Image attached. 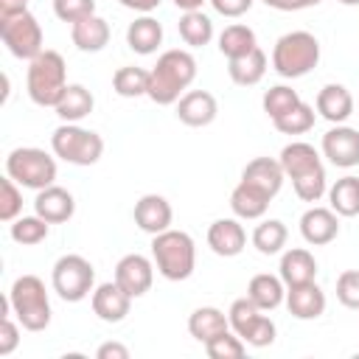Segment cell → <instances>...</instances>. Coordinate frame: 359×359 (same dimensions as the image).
I'll list each match as a JSON object with an SVG mask.
<instances>
[{
	"label": "cell",
	"instance_id": "35",
	"mask_svg": "<svg viewBox=\"0 0 359 359\" xmlns=\"http://www.w3.org/2000/svg\"><path fill=\"white\" fill-rule=\"evenodd\" d=\"M112 90L121 98H140L149 95V70L135 67V65H123L115 70L112 76Z\"/></svg>",
	"mask_w": 359,
	"mask_h": 359
},
{
	"label": "cell",
	"instance_id": "50",
	"mask_svg": "<svg viewBox=\"0 0 359 359\" xmlns=\"http://www.w3.org/2000/svg\"><path fill=\"white\" fill-rule=\"evenodd\" d=\"M180 11H199L202 8V3H208V0H171Z\"/></svg>",
	"mask_w": 359,
	"mask_h": 359
},
{
	"label": "cell",
	"instance_id": "25",
	"mask_svg": "<svg viewBox=\"0 0 359 359\" xmlns=\"http://www.w3.org/2000/svg\"><path fill=\"white\" fill-rule=\"evenodd\" d=\"M247 297L261 309V311H272L286 300V283L280 280V275H269V272H258L250 278L247 283Z\"/></svg>",
	"mask_w": 359,
	"mask_h": 359
},
{
	"label": "cell",
	"instance_id": "12",
	"mask_svg": "<svg viewBox=\"0 0 359 359\" xmlns=\"http://www.w3.org/2000/svg\"><path fill=\"white\" fill-rule=\"evenodd\" d=\"M115 283L132 294V297H143L151 283H154V261H149L140 252H129L115 264Z\"/></svg>",
	"mask_w": 359,
	"mask_h": 359
},
{
	"label": "cell",
	"instance_id": "28",
	"mask_svg": "<svg viewBox=\"0 0 359 359\" xmlns=\"http://www.w3.org/2000/svg\"><path fill=\"white\" fill-rule=\"evenodd\" d=\"M269 196L264 194V191H258L255 185H250V182H238L236 188H233V194H230V210L236 213V219H261L264 213H266V208H269Z\"/></svg>",
	"mask_w": 359,
	"mask_h": 359
},
{
	"label": "cell",
	"instance_id": "47",
	"mask_svg": "<svg viewBox=\"0 0 359 359\" xmlns=\"http://www.w3.org/2000/svg\"><path fill=\"white\" fill-rule=\"evenodd\" d=\"M95 356L98 359H129V348L121 342H104V345H98Z\"/></svg>",
	"mask_w": 359,
	"mask_h": 359
},
{
	"label": "cell",
	"instance_id": "10",
	"mask_svg": "<svg viewBox=\"0 0 359 359\" xmlns=\"http://www.w3.org/2000/svg\"><path fill=\"white\" fill-rule=\"evenodd\" d=\"M227 320H230V328L250 345V348H266L275 342V323L272 317H266L250 297H238L230 303V311H227Z\"/></svg>",
	"mask_w": 359,
	"mask_h": 359
},
{
	"label": "cell",
	"instance_id": "29",
	"mask_svg": "<svg viewBox=\"0 0 359 359\" xmlns=\"http://www.w3.org/2000/svg\"><path fill=\"white\" fill-rule=\"evenodd\" d=\"M230 328V320H227V314L222 311V309H216V306H199V309H194L191 311V317H188V334L196 339V342H208V339H213L216 334H222V331H227Z\"/></svg>",
	"mask_w": 359,
	"mask_h": 359
},
{
	"label": "cell",
	"instance_id": "38",
	"mask_svg": "<svg viewBox=\"0 0 359 359\" xmlns=\"http://www.w3.org/2000/svg\"><path fill=\"white\" fill-rule=\"evenodd\" d=\"M264 112H266V118H280V115H286L289 109H294L297 104H300V95H297V90H292V87H286V84H275V87H269L266 93H264Z\"/></svg>",
	"mask_w": 359,
	"mask_h": 359
},
{
	"label": "cell",
	"instance_id": "16",
	"mask_svg": "<svg viewBox=\"0 0 359 359\" xmlns=\"http://www.w3.org/2000/svg\"><path fill=\"white\" fill-rule=\"evenodd\" d=\"M300 236L311 247H325L339 236V216L331 208H309L300 216Z\"/></svg>",
	"mask_w": 359,
	"mask_h": 359
},
{
	"label": "cell",
	"instance_id": "22",
	"mask_svg": "<svg viewBox=\"0 0 359 359\" xmlns=\"http://www.w3.org/2000/svg\"><path fill=\"white\" fill-rule=\"evenodd\" d=\"M278 275L280 280L289 286H300V283H309L317 278V261L314 255L306 250V247H292L280 255V266H278Z\"/></svg>",
	"mask_w": 359,
	"mask_h": 359
},
{
	"label": "cell",
	"instance_id": "42",
	"mask_svg": "<svg viewBox=\"0 0 359 359\" xmlns=\"http://www.w3.org/2000/svg\"><path fill=\"white\" fill-rule=\"evenodd\" d=\"M53 14L62 22H79L90 14H95V0H53Z\"/></svg>",
	"mask_w": 359,
	"mask_h": 359
},
{
	"label": "cell",
	"instance_id": "6",
	"mask_svg": "<svg viewBox=\"0 0 359 359\" xmlns=\"http://www.w3.org/2000/svg\"><path fill=\"white\" fill-rule=\"evenodd\" d=\"M50 149L70 165H93L104 154V137L79 123H59L50 135Z\"/></svg>",
	"mask_w": 359,
	"mask_h": 359
},
{
	"label": "cell",
	"instance_id": "3",
	"mask_svg": "<svg viewBox=\"0 0 359 359\" xmlns=\"http://www.w3.org/2000/svg\"><path fill=\"white\" fill-rule=\"evenodd\" d=\"M65 87H67V65L59 50L45 48L39 56L28 62L25 90L36 107H56Z\"/></svg>",
	"mask_w": 359,
	"mask_h": 359
},
{
	"label": "cell",
	"instance_id": "13",
	"mask_svg": "<svg viewBox=\"0 0 359 359\" xmlns=\"http://www.w3.org/2000/svg\"><path fill=\"white\" fill-rule=\"evenodd\" d=\"M132 294H126L115 280H107V283H98L90 294V306H93V314L104 323H121L126 320L129 309H132Z\"/></svg>",
	"mask_w": 359,
	"mask_h": 359
},
{
	"label": "cell",
	"instance_id": "21",
	"mask_svg": "<svg viewBox=\"0 0 359 359\" xmlns=\"http://www.w3.org/2000/svg\"><path fill=\"white\" fill-rule=\"evenodd\" d=\"M280 168H283V174L289 177V180H297V177H303V174H309V171H314V168H323V160H320V151L311 146V143H306V140H292V143H286L283 149H280Z\"/></svg>",
	"mask_w": 359,
	"mask_h": 359
},
{
	"label": "cell",
	"instance_id": "19",
	"mask_svg": "<svg viewBox=\"0 0 359 359\" xmlns=\"http://www.w3.org/2000/svg\"><path fill=\"white\" fill-rule=\"evenodd\" d=\"M283 303H286L292 317H297V320H317L325 311V292L314 280H309V283H300V286H289Z\"/></svg>",
	"mask_w": 359,
	"mask_h": 359
},
{
	"label": "cell",
	"instance_id": "17",
	"mask_svg": "<svg viewBox=\"0 0 359 359\" xmlns=\"http://www.w3.org/2000/svg\"><path fill=\"white\" fill-rule=\"evenodd\" d=\"M219 115V104L213 98V93L208 90H188L180 101H177V118L185 123V126H210Z\"/></svg>",
	"mask_w": 359,
	"mask_h": 359
},
{
	"label": "cell",
	"instance_id": "41",
	"mask_svg": "<svg viewBox=\"0 0 359 359\" xmlns=\"http://www.w3.org/2000/svg\"><path fill=\"white\" fill-rule=\"evenodd\" d=\"M22 213V191L20 185L6 174L0 180V219L3 222H14Z\"/></svg>",
	"mask_w": 359,
	"mask_h": 359
},
{
	"label": "cell",
	"instance_id": "1",
	"mask_svg": "<svg viewBox=\"0 0 359 359\" xmlns=\"http://www.w3.org/2000/svg\"><path fill=\"white\" fill-rule=\"evenodd\" d=\"M196 79V59L191 50L182 48H171L165 53H160L157 65L149 70V98L160 107L177 104L188 87Z\"/></svg>",
	"mask_w": 359,
	"mask_h": 359
},
{
	"label": "cell",
	"instance_id": "48",
	"mask_svg": "<svg viewBox=\"0 0 359 359\" xmlns=\"http://www.w3.org/2000/svg\"><path fill=\"white\" fill-rule=\"evenodd\" d=\"M123 8H129V11H137V14H151L163 0H118Z\"/></svg>",
	"mask_w": 359,
	"mask_h": 359
},
{
	"label": "cell",
	"instance_id": "44",
	"mask_svg": "<svg viewBox=\"0 0 359 359\" xmlns=\"http://www.w3.org/2000/svg\"><path fill=\"white\" fill-rule=\"evenodd\" d=\"M20 345V325L11 320V314L0 317V356L14 353Z\"/></svg>",
	"mask_w": 359,
	"mask_h": 359
},
{
	"label": "cell",
	"instance_id": "23",
	"mask_svg": "<svg viewBox=\"0 0 359 359\" xmlns=\"http://www.w3.org/2000/svg\"><path fill=\"white\" fill-rule=\"evenodd\" d=\"M70 39L81 53H98L109 42V22L98 14H90L70 25Z\"/></svg>",
	"mask_w": 359,
	"mask_h": 359
},
{
	"label": "cell",
	"instance_id": "8",
	"mask_svg": "<svg viewBox=\"0 0 359 359\" xmlns=\"http://www.w3.org/2000/svg\"><path fill=\"white\" fill-rule=\"evenodd\" d=\"M50 286H53V292L65 303H79L87 294H93V289H95V269H93V264L84 255L67 252V255H62L53 264Z\"/></svg>",
	"mask_w": 359,
	"mask_h": 359
},
{
	"label": "cell",
	"instance_id": "34",
	"mask_svg": "<svg viewBox=\"0 0 359 359\" xmlns=\"http://www.w3.org/2000/svg\"><path fill=\"white\" fill-rule=\"evenodd\" d=\"M286 238H289V230L280 219H264L252 230V247L261 255H278L286 247Z\"/></svg>",
	"mask_w": 359,
	"mask_h": 359
},
{
	"label": "cell",
	"instance_id": "20",
	"mask_svg": "<svg viewBox=\"0 0 359 359\" xmlns=\"http://www.w3.org/2000/svg\"><path fill=\"white\" fill-rule=\"evenodd\" d=\"M241 180L250 182V185H255L258 191H264L269 199H275L278 191H280V185H283V180H286V174H283V168H280V160L255 157V160H250V163L244 165Z\"/></svg>",
	"mask_w": 359,
	"mask_h": 359
},
{
	"label": "cell",
	"instance_id": "18",
	"mask_svg": "<svg viewBox=\"0 0 359 359\" xmlns=\"http://www.w3.org/2000/svg\"><path fill=\"white\" fill-rule=\"evenodd\" d=\"M208 247L222 258H236L247 247V233L238 219H216L208 227Z\"/></svg>",
	"mask_w": 359,
	"mask_h": 359
},
{
	"label": "cell",
	"instance_id": "37",
	"mask_svg": "<svg viewBox=\"0 0 359 359\" xmlns=\"http://www.w3.org/2000/svg\"><path fill=\"white\" fill-rule=\"evenodd\" d=\"M205 351H208L210 359H241L247 353V342L233 328H227V331L216 334L213 339H208Z\"/></svg>",
	"mask_w": 359,
	"mask_h": 359
},
{
	"label": "cell",
	"instance_id": "51",
	"mask_svg": "<svg viewBox=\"0 0 359 359\" xmlns=\"http://www.w3.org/2000/svg\"><path fill=\"white\" fill-rule=\"evenodd\" d=\"M342 6H359V0H339Z\"/></svg>",
	"mask_w": 359,
	"mask_h": 359
},
{
	"label": "cell",
	"instance_id": "32",
	"mask_svg": "<svg viewBox=\"0 0 359 359\" xmlns=\"http://www.w3.org/2000/svg\"><path fill=\"white\" fill-rule=\"evenodd\" d=\"M252 48H258V39H255V31L244 22H233L219 34V50L227 62L238 59V56H247Z\"/></svg>",
	"mask_w": 359,
	"mask_h": 359
},
{
	"label": "cell",
	"instance_id": "11",
	"mask_svg": "<svg viewBox=\"0 0 359 359\" xmlns=\"http://www.w3.org/2000/svg\"><path fill=\"white\" fill-rule=\"evenodd\" d=\"M323 157L337 168H353L359 165V132L345 123H334L323 135Z\"/></svg>",
	"mask_w": 359,
	"mask_h": 359
},
{
	"label": "cell",
	"instance_id": "15",
	"mask_svg": "<svg viewBox=\"0 0 359 359\" xmlns=\"http://www.w3.org/2000/svg\"><path fill=\"white\" fill-rule=\"evenodd\" d=\"M135 224L149 233V236H157L163 230L171 227V219H174V210H171V202L160 194H143L137 202H135Z\"/></svg>",
	"mask_w": 359,
	"mask_h": 359
},
{
	"label": "cell",
	"instance_id": "14",
	"mask_svg": "<svg viewBox=\"0 0 359 359\" xmlns=\"http://www.w3.org/2000/svg\"><path fill=\"white\" fill-rule=\"evenodd\" d=\"M34 213L42 216L48 224H62V222H70L73 213H76V199L67 188L62 185H48L42 191H36L34 196Z\"/></svg>",
	"mask_w": 359,
	"mask_h": 359
},
{
	"label": "cell",
	"instance_id": "31",
	"mask_svg": "<svg viewBox=\"0 0 359 359\" xmlns=\"http://www.w3.org/2000/svg\"><path fill=\"white\" fill-rule=\"evenodd\" d=\"M328 208L345 219L359 216V177H353V174L339 177L328 188Z\"/></svg>",
	"mask_w": 359,
	"mask_h": 359
},
{
	"label": "cell",
	"instance_id": "33",
	"mask_svg": "<svg viewBox=\"0 0 359 359\" xmlns=\"http://www.w3.org/2000/svg\"><path fill=\"white\" fill-rule=\"evenodd\" d=\"M177 28H180L182 42L191 48H205L213 39V22L202 8L199 11H182Z\"/></svg>",
	"mask_w": 359,
	"mask_h": 359
},
{
	"label": "cell",
	"instance_id": "7",
	"mask_svg": "<svg viewBox=\"0 0 359 359\" xmlns=\"http://www.w3.org/2000/svg\"><path fill=\"white\" fill-rule=\"evenodd\" d=\"M6 174L20 185V188H31V191H42L48 185H53L56 180V160L36 146H20L11 149L6 157Z\"/></svg>",
	"mask_w": 359,
	"mask_h": 359
},
{
	"label": "cell",
	"instance_id": "40",
	"mask_svg": "<svg viewBox=\"0 0 359 359\" xmlns=\"http://www.w3.org/2000/svg\"><path fill=\"white\" fill-rule=\"evenodd\" d=\"M292 188L297 194V199L303 202H320L325 194H328V180H325V165L323 168H314L297 180H292Z\"/></svg>",
	"mask_w": 359,
	"mask_h": 359
},
{
	"label": "cell",
	"instance_id": "2",
	"mask_svg": "<svg viewBox=\"0 0 359 359\" xmlns=\"http://www.w3.org/2000/svg\"><path fill=\"white\" fill-rule=\"evenodd\" d=\"M151 261L165 280H188L196 266V244L185 230H163L151 236Z\"/></svg>",
	"mask_w": 359,
	"mask_h": 359
},
{
	"label": "cell",
	"instance_id": "27",
	"mask_svg": "<svg viewBox=\"0 0 359 359\" xmlns=\"http://www.w3.org/2000/svg\"><path fill=\"white\" fill-rule=\"evenodd\" d=\"M93 107H95V98L84 84H67L53 109L62 123H79L93 112Z\"/></svg>",
	"mask_w": 359,
	"mask_h": 359
},
{
	"label": "cell",
	"instance_id": "4",
	"mask_svg": "<svg viewBox=\"0 0 359 359\" xmlns=\"http://www.w3.org/2000/svg\"><path fill=\"white\" fill-rule=\"evenodd\" d=\"M8 303L17 317V323L25 331H45L50 325V300L45 292L42 278L36 275H20L8 289Z\"/></svg>",
	"mask_w": 359,
	"mask_h": 359
},
{
	"label": "cell",
	"instance_id": "49",
	"mask_svg": "<svg viewBox=\"0 0 359 359\" xmlns=\"http://www.w3.org/2000/svg\"><path fill=\"white\" fill-rule=\"evenodd\" d=\"M25 8H28V0H0V17L17 14V11H25Z\"/></svg>",
	"mask_w": 359,
	"mask_h": 359
},
{
	"label": "cell",
	"instance_id": "43",
	"mask_svg": "<svg viewBox=\"0 0 359 359\" xmlns=\"http://www.w3.org/2000/svg\"><path fill=\"white\" fill-rule=\"evenodd\" d=\"M337 300L345 309H356L359 311V269H345L337 278Z\"/></svg>",
	"mask_w": 359,
	"mask_h": 359
},
{
	"label": "cell",
	"instance_id": "26",
	"mask_svg": "<svg viewBox=\"0 0 359 359\" xmlns=\"http://www.w3.org/2000/svg\"><path fill=\"white\" fill-rule=\"evenodd\" d=\"M126 45L140 53V56H149L154 53L160 45H163V25L151 17V14H140L135 22H129L126 28Z\"/></svg>",
	"mask_w": 359,
	"mask_h": 359
},
{
	"label": "cell",
	"instance_id": "46",
	"mask_svg": "<svg viewBox=\"0 0 359 359\" xmlns=\"http://www.w3.org/2000/svg\"><path fill=\"white\" fill-rule=\"evenodd\" d=\"M264 6L275 8V11H300V8H311L320 6L323 0H261Z\"/></svg>",
	"mask_w": 359,
	"mask_h": 359
},
{
	"label": "cell",
	"instance_id": "39",
	"mask_svg": "<svg viewBox=\"0 0 359 359\" xmlns=\"http://www.w3.org/2000/svg\"><path fill=\"white\" fill-rule=\"evenodd\" d=\"M272 123H275V129L280 135H306L314 126V107H309L306 101H300L294 109H289L286 115L275 118Z\"/></svg>",
	"mask_w": 359,
	"mask_h": 359
},
{
	"label": "cell",
	"instance_id": "36",
	"mask_svg": "<svg viewBox=\"0 0 359 359\" xmlns=\"http://www.w3.org/2000/svg\"><path fill=\"white\" fill-rule=\"evenodd\" d=\"M11 238L17 241V244H22V247H34V244H42L45 238H48V233H50V224L42 219V216H17L14 222H11Z\"/></svg>",
	"mask_w": 359,
	"mask_h": 359
},
{
	"label": "cell",
	"instance_id": "5",
	"mask_svg": "<svg viewBox=\"0 0 359 359\" xmlns=\"http://www.w3.org/2000/svg\"><path fill=\"white\" fill-rule=\"evenodd\" d=\"M320 62V42L309 31H289L272 48V67L283 79H300Z\"/></svg>",
	"mask_w": 359,
	"mask_h": 359
},
{
	"label": "cell",
	"instance_id": "9",
	"mask_svg": "<svg viewBox=\"0 0 359 359\" xmlns=\"http://www.w3.org/2000/svg\"><path fill=\"white\" fill-rule=\"evenodd\" d=\"M0 39L8 48V53L17 56V59L31 62L34 56H39L45 50L42 25L28 8L17 11V14H8V17H0Z\"/></svg>",
	"mask_w": 359,
	"mask_h": 359
},
{
	"label": "cell",
	"instance_id": "30",
	"mask_svg": "<svg viewBox=\"0 0 359 359\" xmlns=\"http://www.w3.org/2000/svg\"><path fill=\"white\" fill-rule=\"evenodd\" d=\"M227 73H230V81L238 84V87H252L264 79L266 73V53L261 48H252L247 56H238V59H230L227 62Z\"/></svg>",
	"mask_w": 359,
	"mask_h": 359
},
{
	"label": "cell",
	"instance_id": "45",
	"mask_svg": "<svg viewBox=\"0 0 359 359\" xmlns=\"http://www.w3.org/2000/svg\"><path fill=\"white\" fill-rule=\"evenodd\" d=\"M208 3L213 6L216 14L230 17V20H236V17H241L252 8V0H208Z\"/></svg>",
	"mask_w": 359,
	"mask_h": 359
},
{
	"label": "cell",
	"instance_id": "24",
	"mask_svg": "<svg viewBox=\"0 0 359 359\" xmlns=\"http://www.w3.org/2000/svg\"><path fill=\"white\" fill-rule=\"evenodd\" d=\"M317 112L328 121V123H345L351 115H353V95L348 87L342 84H325L320 93H317V101H314Z\"/></svg>",
	"mask_w": 359,
	"mask_h": 359
}]
</instances>
